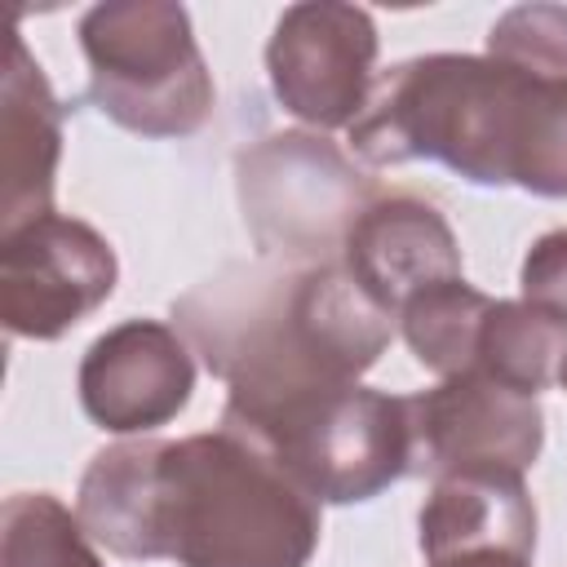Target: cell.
<instances>
[{
	"label": "cell",
	"mask_w": 567,
	"mask_h": 567,
	"mask_svg": "<svg viewBox=\"0 0 567 567\" xmlns=\"http://www.w3.org/2000/svg\"><path fill=\"white\" fill-rule=\"evenodd\" d=\"M75 514L97 545L133 563L306 567L319 549V501L226 425L102 447Z\"/></svg>",
	"instance_id": "obj_1"
},
{
	"label": "cell",
	"mask_w": 567,
	"mask_h": 567,
	"mask_svg": "<svg viewBox=\"0 0 567 567\" xmlns=\"http://www.w3.org/2000/svg\"><path fill=\"white\" fill-rule=\"evenodd\" d=\"M363 164L434 159L478 186L567 199V75L496 53H425L377 75L350 124Z\"/></svg>",
	"instance_id": "obj_2"
},
{
	"label": "cell",
	"mask_w": 567,
	"mask_h": 567,
	"mask_svg": "<svg viewBox=\"0 0 567 567\" xmlns=\"http://www.w3.org/2000/svg\"><path fill=\"white\" fill-rule=\"evenodd\" d=\"M173 319L235 408L354 385L394 337V315L341 261L226 266L182 292Z\"/></svg>",
	"instance_id": "obj_3"
},
{
	"label": "cell",
	"mask_w": 567,
	"mask_h": 567,
	"mask_svg": "<svg viewBox=\"0 0 567 567\" xmlns=\"http://www.w3.org/2000/svg\"><path fill=\"white\" fill-rule=\"evenodd\" d=\"M221 425L257 443L319 505L372 501L412 470L408 399L337 385L257 408H221Z\"/></svg>",
	"instance_id": "obj_4"
},
{
	"label": "cell",
	"mask_w": 567,
	"mask_h": 567,
	"mask_svg": "<svg viewBox=\"0 0 567 567\" xmlns=\"http://www.w3.org/2000/svg\"><path fill=\"white\" fill-rule=\"evenodd\" d=\"M89 97L106 120L142 137H186L213 111V75L190 13L168 0L93 4L80 18Z\"/></svg>",
	"instance_id": "obj_5"
},
{
	"label": "cell",
	"mask_w": 567,
	"mask_h": 567,
	"mask_svg": "<svg viewBox=\"0 0 567 567\" xmlns=\"http://www.w3.org/2000/svg\"><path fill=\"white\" fill-rule=\"evenodd\" d=\"M235 186L257 248L279 261H341L354 217L377 195L319 133H270L239 151Z\"/></svg>",
	"instance_id": "obj_6"
},
{
	"label": "cell",
	"mask_w": 567,
	"mask_h": 567,
	"mask_svg": "<svg viewBox=\"0 0 567 567\" xmlns=\"http://www.w3.org/2000/svg\"><path fill=\"white\" fill-rule=\"evenodd\" d=\"M412 470L447 474H505L523 478L545 443V412L483 372H456L439 385L408 394Z\"/></svg>",
	"instance_id": "obj_7"
},
{
	"label": "cell",
	"mask_w": 567,
	"mask_h": 567,
	"mask_svg": "<svg viewBox=\"0 0 567 567\" xmlns=\"http://www.w3.org/2000/svg\"><path fill=\"white\" fill-rule=\"evenodd\" d=\"M115 248L80 217L44 213L0 235V319L13 337H62L115 292Z\"/></svg>",
	"instance_id": "obj_8"
},
{
	"label": "cell",
	"mask_w": 567,
	"mask_h": 567,
	"mask_svg": "<svg viewBox=\"0 0 567 567\" xmlns=\"http://www.w3.org/2000/svg\"><path fill=\"white\" fill-rule=\"evenodd\" d=\"M377 22L359 4L306 0L284 9L266 44L270 89L315 128H350L377 84Z\"/></svg>",
	"instance_id": "obj_9"
},
{
	"label": "cell",
	"mask_w": 567,
	"mask_h": 567,
	"mask_svg": "<svg viewBox=\"0 0 567 567\" xmlns=\"http://www.w3.org/2000/svg\"><path fill=\"white\" fill-rule=\"evenodd\" d=\"M195 390V359L177 328L124 319L80 359V403L111 434H151L168 425Z\"/></svg>",
	"instance_id": "obj_10"
},
{
	"label": "cell",
	"mask_w": 567,
	"mask_h": 567,
	"mask_svg": "<svg viewBox=\"0 0 567 567\" xmlns=\"http://www.w3.org/2000/svg\"><path fill=\"white\" fill-rule=\"evenodd\" d=\"M341 270L399 319L408 297L461 275V244L434 204L416 195H372L341 244Z\"/></svg>",
	"instance_id": "obj_11"
},
{
	"label": "cell",
	"mask_w": 567,
	"mask_h": 567,
	"mask_svg": "<svg viewBox=\"0 0 567 567\" xmlns=\"http://www.w3.org/2000/svg\"><path fill=\"white\" fill-rule=\"evenodd\" d=\"M62 155V106L13 35L0 93V235L53 213V177Z\"/></svg>",
	"instance_id": "obj_12"
},
{
	"label": "cell",
	"mask_w": 567,
	"mask_h": 567,
	"mask_svg": "<svg viewBox=\"0 0 567 567\" xmlns=\"http://www.w3.org/2000/svg\"><path fill=\"white\" fill-rule=\"evenodd\" d=\"M421 554L447 558L461 549H536V505L523 478L505 474H447L430 483V496L416 514Z\"/></svg>",
	"instance_id": "obj_13"
},
{
	"label": "cell",
	"mask_w": 567,
	"mask_h": 567,
	"mask_svg": "<svg viewBox=\"0 0 567 567\" xmlns=\"http://www.w3.org/2000/svg\"><path fill=\"white\" fill-rule=\"evenodd\" d=\"M518 394H540L549 385H563L567 377V315L536 306V301H492L474 368Z\"/></svg>",
	"instance_id": "obj_14"
},
{
	"label": "cell",
	"mask_w": 567,
	"mask_h": 567,
	"mask_svg": "<svg viewBox=\"0 0 567 567\" xmlns=\"http://www.w3.org/2000/svg\"><path fill=\"white\" fill-rule=\"evenodd\" d=\"M492 301L496 297L465 284V275L439 279V284L421 288L416 297H408L399 310V328H403V341L416 354V363L439 377L470 372Z\"/></svg>",
	"instance_id": "obj_15"
},
{
	"label": "cell",
	"mask_w": 567,
	"mask_h": 567,
	"mask_svg": "<svg viewBox=\"0 0 567 567\" xmlns=\"http://www.w3.org/2000/svg\"><path fill=\"white\" fill-rule=\"evenodd\" d=\"M89 540L53 492H13L0 509V567H102Z\"/></svg>",
	"instance_id": "obj_16"
},
{
	"label": "cell",
	"mask_w": 567,
	"mask_h": 567,
	"mask_svg": "<svg viewBox=\"0 0 567 567\" xmlns=\"http://www.w3.org/2000/svg\"><path fill=\"white\" fill-rule=\"evenodd\" d=\"M487 53L567 75V9L563 4H518L501 13L487 31Z\"/></svg>",
	"instance_id": "obj_17"
},
{
	"label": "cell",
	"mask_w": 567,
	"mask_h": 567,
	"mask_svg": "<svg viewBox=\"0 0 567 567\" xmlns=\"http://www.w3.org/2000/svg\"><path fill=\"white\" fill-rule=\"evenodd\" d=\"M518 284H523V297L527 301L567 315V226L540 235L527 248L523 270H518Z\"/></svg>",
	"instance_id": "obj_18"
},
{
	"label": "cell",
	"mask_w": 567,
	"mask_h": 567,
	"mask_svg": "<svg viewBox=\"0 0 567 567\" xmlns=\"http://www.w3.org/2000/svg\"><path fill=\"white\" fill-rule=\"evenodd\" d=\"M430 567H532V554L518 549H461L447 558H430Z\"/></svg>",
	"instance_id": "obj_19"
},
{
	"label": "cell",
	"mask_w": 567,
	"mask_h": 567,
	"mask_svg": "<svg viewBox=\"0 0 567 567\" xmlns=\"http://www.w3.org/2000/svg\"><path fill=\"white\" fill-rule=\"evenodd\" d=\"M563 390H567V377H563Z\"/></svg>",
	"instance_id": "obj_20"
}]
</instances>
